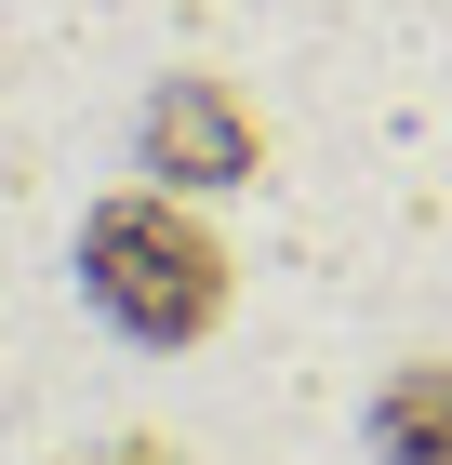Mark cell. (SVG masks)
<instances>
[{"label": "cell", "instance_id": "cell-1", "mask_svg": "<svg viewBox=\"0 0 452 465\" xmlns=\"http://www.w3.org/2000/svg\"><path fill=\"white\" fill-rule=\"evenodd\" d=\"M80 292H94L106 320L134 332V346H200L226 320V240L174 200H94L80 226Z\"/></svg>", "mask_w": 452, "mask_h": 465}, {"label": "cell", "instance_id": "cell-2", "mask_svg": "<svg viewBox=\"0 0 452 465\" xmlns=\"http://www.w3.org/2000/svg\"><path fill=\"white\" fill-rule=\"evenodd\" d=\"M146 173H174V186L253 173V107L226 80H160V94H146Z\"/></svg>", "mask_w": 452, "mask_h": 465}, {"label": "cell", "instance_id": "cell-3", "mask_svg": "<svg viewBox=\"0 0 452 465\" xmlns=\"http://www.w3.org/2000/svg\"><path fill=\"white\" fill-rule=\"evenodd\" d=\"M373 452H386V465H452V359L386 372V399H373Z\"/></svg>", "mask_w": 452, "mask_h": 465}, {"label": "cell", "instance_id": "cell-4", "mask_svg": "<svg viewBox=\"0 0 452 465\" xmlns=\"http://www.w3.org/2000/svg\"><path fill=\"white\" fill-rule=\"evenodd\" d=\"M106 465H186V452H174V439H120Z\"/></svg>", "mask_w": 452, "mask_h": 465}]
</instances>
